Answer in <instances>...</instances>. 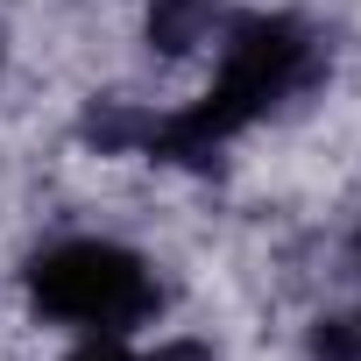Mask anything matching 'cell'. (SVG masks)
Here are the masks:
<instances>
[{
  "label": "cell",
  "instance_id": "cell-6",
  "mask_svg": "<svg viewBox=\"0 0 361 361\" xmlns=\"http://www.w3.org/2000/svg\"><path fill=\"white\" fill-rule=\"evenodd\" d=\"M156 361H213V347H199V340H170Z\"/></svg>",
  "mask_w": 361,
  "mask_h": 361
},
{
  "label": "cell",
  "instance_id": "cell-2",
  "mask_svg": "<svg viewBox=\"0 0 361 361\" xmlns=\"http://www.w3.org/2000/svg\"><path fill=\"white\" fill-rule=\"evenodd\" d=\"M29 298L43 319H64V326H85V333H128L142 326L163 290L149 276L142 255L114 248V241H57L29 262Z\"/></svg>",
  "mask_w": 361,
  "mask_h": 361
},
{
  "label": "cell",
  "instance_id": "cell-8",
  "mask_svg": "<svg viewBox=\"0 0 361 361\" xmlns=\"http://www.w3.org/2000/svg\"><path fill=\"white\" fill-rule=\"evenodd\" d=\"M354 255H361V241H354Z\"/></svg>",
  "mask_w": 361,
  "mask_h": 361
},
{
  "label": "cell",
  "instance_id": "cell-4",
  "mask_svg": "<svg viewBox=\"0 0 361 361\" xmlns=\"http://www.w3.org/2000/svg\"><path fill=\"white\" fill-rule=\"evenodd\" d=\"M92 149H106V156H121V149H142V135H149V114L142 106H121V99H99L92 114H85V128H78Z\"/></svg>",
  "mask_w": 361,
  "mask_h": 361
},
{
  "label": "cell",
  "instance_id": "cell-1",
  "mask_svg": "<svg viewBox=\"0 0 361 361\" xmlns=\"http://www.w3.org/2000/svg\"><path fill=\"white\" fill-rule=\"evenodd\" d=\"M326 78V50L319 36L298 22V15H241L227 29V57H220V78L199 106L185 114H149V135L142 149L163 156V163H192V170H213V156L262 114L290 106L298 92H312Z\"/></svg>",
  "mask_w": 361,
  "mask_h": 361
},
{
  "label": "cell",
  "instance_id": "cell-3",
  "mask_svg": "<svg viewBox=\"0 0 361 361\" xmlns=\"http://www.w3.org/2000/svg\"><path fill=\"white\" fill-rule=\"evenodd\" d=\"M213 22H220V0H149V50L185 57V50L206 43Z\"/></svg>",
  "mask_w": 361,
  "mask_h": 361
},
{
  "label": "cell",
  "instance_id": "cell-7",
  "mask_svg": "<svg viewBox=\"0 0 361 361\" xmlns=\"http://www.w3.org/2000/svg\"><path fill=\"white\" fill-rule=\"evenodd\" d=\"M71 361H135V354H121V347H114V340H92V347H78V354H71Z\"/></svg>",
  "mask_w": 361,
  "mask_h": 361
},
{
  "label": "cell",
  "instance_id": "cell-5",
  "mask_svg": "<svg viewBox=\"0 0 361 361\" xmlns=\"http://www.w3.org/2000/svg\"><path fill=\"white\" fill-rule=\"evenodd\" d=\"M312 354L319 361H361V312H333L312 326Z\"/></svg>",
  "mask_w": 361,
  "mask_h": 361
}]
</instances>
